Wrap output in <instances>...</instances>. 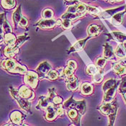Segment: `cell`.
<instances>
[{
	"label": "cell",
	"mask_w": 126,
	"mask_h": 126,
	"mask_svg": "<svg viewBox=\"0 0 126 126\" xmlns=\"http://www.w3.org/2000/svg\"><path fill=\"white\" fill-rule=\"evenodd\" d=\"M16 40H17L16 37L11 32L6 33V35H4V41L7 46L15 45Z\"/></svg>",
	"instance_id": "20"
},
{
	"label": "cell",
	"mask_w": 126,
	"mask_h": 126,
	"mask_svg": "<svg viewBox=\"0 0 126 126\" xmlns=\"http://www.w3.org/2000/svg\"><path fill=\"white\" fill-rule=\"evenodd\" d=\"M42 16L44 19H51L53 17V11L50 9H46L43 10Z\"/></svg>",
	"instance_id": "34"
},
{
	"label": "cell",
	"mask_w": 126,
	"mask_h": 126,
	"mask_svg": "<svg viewBox=\"0 0 126 126\" xmlns=\"http://www.w3.org/2000/svg\"><path fill=\"white\" fill-rule=\"evenodd\" d=\"M112 34L113 35V37L120 43H124L126 41V35L118 32H112Z\"/></svg>",
	"instance_id": "28"
},
{
	"label": "cell",
	"mask_w": 126,
	"mask_h": 126,
	"mask_svg": "<svg viewBox=\"0 0 126 126\" xmlns=\"http://www.w3.org/2000/svg\"><path fill=\"white\" fill-rule=\"evenodd\" d=\"M22 15L21 14V7L19 6V7L15 10L14 12V13H13L12 17H13V22H14V23L15 24H19V21H20V19L22 18Z\"/></svg>",
	"instance_id": "26"
},
{
	"label": "cell",
	"mask_w": 126,
	"mask_h": 126,
	"mask_svg": "<svg viewBox=\"0 0 126 126\" xmlns=\"http://www.w3.org/2000/svg\"><path fill=\"white\" fill-rule=\"evenodd\" d=\"M66 87L67 89L71 91H76L79 87L78 79L75 76H71L67 77L66 80Z\"/></svg>",
	"instance_id": "10"
},
{
	"label": "cell",
	"mask_w": 126,
	"mask_h": 126,
	"mask_svg": "<svg viewBox=\"0 0 126 126\" xmlns=\"http://www.w3.org/2000/svg\"><path fill=\"white\" fill-rule=\"evenodd\" d=\"M101 32V28L97 25H91L88 28V34L90 37H95Z\"/></svg>",
	"instance_id": "19"
},
{
	"label": "cell",
	"mask_w": 126,
	"mask_h": 126,
	"mask_svg": "<svg viewBox=\"0 0 126 126\" xmlns=\"http://www.w3.org/2000/svg\"><path fill=\"white\" fill-rule=\"evenodd\" d=\"M90 38V36H89L88 38H87L86 39H83V40H79L77 43H76L69 50V53H73V52H77V51H79L81 50L84 48L85 44H86V42L87 40L88 39Z\"/></svg>",
	"instance_id": "14"
},
{
	"label": "cell",
	"mask_w": 126,
	"mask_h": 126,
	"mask_svg": "<svg viewBox=\"0 0 126 126\" xmlns=\"http://www.w3.org/2000/svg\"><path fill=\"white\" fill-rule=\"evenodd\" d=\"M119 91L123 96L124 100L126 103V77L123 79V81L120 85V87H119Z\"/></svg>",
	"instance_id": "30"
},
{
	"label": "cell",
	"mask_w": 126,
	"mask_h": 126,
	"mask_svg": "<svg viewBox=\"0 0 126 126\" xmlns=\"http://www.w3.org/2000/svg\"><path fill=\"white\" fill-rule=\"evenodd\" d=\"M10 92H11L12 95L15 97V99L18 102L19 106L22 107L23 110H25V111H29L30 108V102H28V100L21 97L19 95V92H17L15 89H11Z\"/></svg>",
	"instance_id": "4"
},
{
	"label": "cell",
	"mask_w": 126,
	"mask_h": 126,
	"mask_svg": "<svg viewBox=\"0 0 126 126\" xmlns=\"http://www.w3.org/2000/svg\"><path fill=\"white\" fill-rule=\"evenodd\" d=\"M28 24V21L24 17H22V18L20 19L19 22V25L20 27H26Z\"/></svg>",
	"instance_id": "41"
},
{
	"label": "cell",
	"mask_w": 126,
	"mask_h": 126,
	"mask_svg": "<svg viewBox=\"0 0 126 126\" xmlns=\"http://www.w3.org/2000/svg\"><path fill=\"white\" fill-rule=\"evenodd\" d=\"M57 114V109H56L53 107V105H49L46 109V118L48 121H53L56 119Z\"/></svg>",
	"instance_id": "12"
},
{
	"label": "cell",
	"mask_w": 126,
	"mask_h": 126,
	"mask_svg": "<svg viewBox=\"0 0 126 126\" xmlns=\"http://www.w3.org/2000/svg\"><path fill=\"white\" fill-rule=\"evenodd\" d=\"M87 11L89 13L92 14V15H97L99 13V10L97 7H92V6H87Z\"/></svg>",
	"instance_id": "38"
},
{
	"label": "cell",
	"mask_w": 126,
	"mask_h": 126,
	"mask_svg": "<svg viewBox=\"0 0 126 126\" xmlns=\"http://www.w3.org/2000/svg\"><path fill=\"white\" fill-rule=\"evenodd\" d=\"M57 114L59 116H63L64 115V110L62 107H58L57 109Z\"/></svg>",
	"instance_id": "44"
},
{
	"label": "cell",
	"mask_w": 126,
	"mask_h": 126,
	"mask_svg": "<svg viewBox=\"0 0 126 126\" xmlns=\"http://www.w3.org/2000/svg\"><path fill=\"white\" fill-rule=\"evenodd\" d=\"M46 77L48 78V79H50V80H55V79H56L59 77V74H58V71L52 70L51 69L48 73L46 74Z\"/></svg>",
	"instance_id": "33"
},
{
	"label": "cell",
	"mask_w": 126,
	"mask_h": 126,
	"mask_svg": "<svg viewBox=\"0 0 126 126\" xmlns=\"http://www.w3.org/2000/svg\"><path fill=\"white\" fill-rule=\"evenodd\" d=\"M77 10L79 13H85L87 11V5L83 3H79L77 4Z\"/></svg>",
	"instance_id": "37"
},
{
	"label": "cell",
	"mask_w": 126,
	"mask_h": 126,
	"mask_svg": "<svg viewBox=\"0 0 126 126\" xmlns=\"http://www.w3.org/2000/svg\"><path fill=\"white\" fill-rule=\"evenodd\" d=\"M19 95L22 97H23L25 99H32L34 98V93L33 92L25 86H23L19 89Z\"/></svg>",
	"instance_id": "9"
},
{
	"label": "cell",
	"mask_w": 126,
	"mask_h": 126,
	"mask_svg": "<svg viewBox=\"0 0 126 126\" xmlns=\"http://www.w3.org/2000/svg\"><path fill=\"white\" fill-rule=\"evenodd\" d=\"M79 3V0H70L69 1L66 3V4H68L69 6H72V5H77Z\"/></svg>",
	"instance_id": "43"
},
{
	"label": "cell",
	"mask_w": 126,
	"mask_h": 126,
	"mask_svg": "<svg viewBox=\"0 0 126 126\" xmlns=\"http://www.w3.org/2000/svg\"><path fill=\"white\" fill-rule=\"evenodd\" d=\"M124 12L117 13L115 15H113L112 18V22L115 25H120L123 22V18Z\"/></svg>",
	"instance_id": "22"
},
{
	"label": "cell",
	"mask_w": 126,
	"mask_h": 126,
	"mask_svg": "<svg viewBox=\"0 0 126 126\" xmlns=\"http://www.w3.org/2000/svg\"><path fill=\"white\" fill-rule=\"evenodd\" d=\"M95 63H96V66L98 68H104V66H105V64L107 63V59L105 57L104 58H99L96 60Z\"/></svg>",
	"instance_id": "35"
},
{
	"label": "cell",
	"mask_w": 126,
	"mask_h": 126,
	"mask_svg": "<svg viewBox=\"0 0 126 126\" xmlns=\"http://www.w3.org/2000/svg\"><path fill=\"white\" fill-rule=\"evenodd\" d=\"M1 66L4 70L10 71L11 73H19V74H26L28 71L27 68L18 63L16 61L13 59H7L1 63Z\"/></svg>",
	"instance_id": "1"
},
{
	"label": "cell",
	"mask_w": 126,
	"mask_h": 126,
	"mask_svg": "<svg viewBox=\"0 0 126 126\" xmlns=\"http://www.w3.org/2000/svg\"><path fill=\"white\" fill-rule=\"evenodd\" d=\"M26 39H27V38H26L25 35H21V36H19V37L17 38L16 43H15V45L17 46H19L22 43H24V41H25Z\"/></svg>",
	"instance_id": "40"
},
{
	"label": "cell",
	"mask_w": 126,
	"mask_h": 126,
	"mask_svg": "<svg viewBox=\"0 0 126 126\" xmlns=\"http://www.w3.org/2000/svg\"><path fill=\"white\" fill-rule=\"evenodd\" d=\"M77 68V62L73 60H70L68 61V64L67 66L64 68L63 70V75L66 76V77H69L73 76V74L74 72V71Z\"/></svg>",
	"instance_id": "5"
},
{
	"label": "cell",
	"mask_w": 126,
	"mask_h": 126,
	"mask_svg": "<svg viewBox=\"0 0 126 126\" xmlns=\"http://www.w3.org/2000/svg\"><path fill=\"white\" fill-rule=\"evenodd\" d=\"M15 0H1V5L4 8L10 10L15 7Z\"/></svg>",
	"instance_id": "24"
},
{
	"label": "cell",
	"mask_w": 126,
	"mask_h": 126,
	"mask_svg": "<svg viewBox=\"0 0 126 126\" xmlns=\"http://www.w3.org/2000/svg\"><path fill=\"white\" fill-rule=\"evenodd\" d=\"M108 1L111 2H120V1H123V0H108Z\"/></svg>",
	"instance_id": "46"
},
{
	"label": "cell",
	"mask_w": 126,
	"mask_h": 126,
	"mask_svg": "<svg viewBox=\"0 0 126 126\" xmlns=\"http://www.w3.org/2000/svg\"><path fill=\"white\" fill-rule=\"evenodd\" d=\"M25 84L29 85L32 89L36 88L39 80V74L35 71H28L24 78Z\"/></svg>",
	"instance_id": "3"
},
{
	"label": "cell",
	"mask_w": 126,
	"mask_h": 126,
	"mask_svg": "<svg viewBox=\"0 0 126 126\" xmlns=\"http://www.w3.org/2000/svg\"><path fill=\"white\" fill-rule=\"evenodd\" d=\"M62 101H63V99H62L61 97L56 96V95L53 98V103H55L56 105H59V104H61V103L62 102Z\"/></svg>",
	"instance_id": "42"
},
{
	"label": "cell",
	"mask_w": 126,
	"mask_h": 126,
	"mask_svg": "<svg viewBox=\"0 0 126 126\" xmlns=\"http://www.w3.org/2000/svg\"><path fill=\"white\" fill-rule=\"evenodd\" d=\"M62 27L65 30L70 29L72 26V24H71V20H69V19H63V21L62 22Z\"/></svg>",
	"instance_id": "39"
},
{
	"label": "cell",
	"mask_w": 126,
	"mask_h": 126,
	"mask_svg": "<svg viewBox=\"0 0 126 126\" xmlns=\"http://www.w3.org/2000/svg\"><path fill=\"white\" fill-rule=\"evenodd\" d=\"M104 57L106 59H109V60H113L115 58V53H114L112 48L108 43H106L105 45Z\"/></svg>",
	"instance_id": "15"
},
{
	"label": "cell",
	"mask_w": 126,
	"mask_h": 126,
	"mask_svg": "<svg viewBox=\"0 0 126 126\" xmlns=\"http://www.w3.org/2000/svg\"><path fill=\"white\" fill-rule=\"evenodd\" d=\"M117 107L116 104L115 105H111L110 102L106 103L105 105H102L100 107V111L105 115H108L110 117V125H112L115 119V116L117 114Z\"/></svg>",
	"instance_id": "2"
},
{
	"label": "cell",
	"mask_w": 126,
	"mask_h": 126,
	"mask_svg": "<svg viewBox=\"0 0 126 126\" xmlns=\"http://www.w3.org/2000/svg\"><path fill=\"white\" fill-rule=\"evenodd\" d=\"M68 115L69 117L72 120H74L77 118L78 117V110L77 109H71L68 112Z\"/></svg>",
	"instance_id": "36"
},
{
	"label": "cell",
	"mask_w": 126,
	"mask_h": 126,
	"mask_svg": "<svg viewBox=\"0 0 126 126\" xmlns=\"http://www.w3.org/2000/svg\"><path fill=\"white\" fill-rule=\"evenodd\" d=\"M1 33H2V31L3 30L6 33H9V32H12V28H11L10 25L8 24V22H7V20L4 19V17H3V14H1Z\"/></svg>",
	"instance_id": "23"
},
{
	"label": "cell",
	"mask_w": 126,
	"mask_h": 126,
	"mask_svg": "<svg viewBox=\"0 0 126 126\" xmlns=\"http://www.w3.org/2000/svg\"><path fill=\"white\" fill-rule=\"evenodd\" d=\"M117 84L116 81H115V79H109V80H107V81H106L105 82V84H104V85H103V87H102V89H103V91H104V92H105L106 90H107L108 89L112 87L115 86Z\"/></svg>",
	"instance_id": "27"
},
{
	"label": "cell",
	"mask_w": 126,
	"mask_h": 126,
	"mask_svg": "<svg viewBox=\"0 0 126 126\" xmlns=\"http://www.w3.org/2000/svg\"><path fill=\"white\" fill-rule=\"evenodd\" d=\"M117 85L112 87L108 89L105 92V97H104V102L108 103L110 102L112 99L114 98L115 95V92H116V88Z\"/></svg>",
	"instance_id": "11"
},
{
	"label": "cell",
	"mask_w": 126,
	"mask_h": 126,
	"mask_svg": "<svg viewBox=\"0 0 126 126\" xmlns=\"http://www.w3.org/2000/svg\"><path fill=\"white\" fill-rule=\"evenodd\" d=\"M99 71L98 68H97V66H94V65H89L87 68V72L89 75H91V76H94V74H96L97 72Z\"/></svg>",
	"instance_id": "32"
},
{
	"label": "cell",
	"mask_w": 126,
	"mask_h": 126,
	"mask_svg": "<svg viewBox=\"0 0 126 126\" xmlns=\"http://www.w3.org/2000/svg\"><path fill=\"white\" fill-rule=\"evenodd\" d=\"M56 25V21L53 18L43 19L38 24L39 28L42 29H51L53 28Z\"/></svg>",
	"instance_id": "7"
},
{
	"label": "cell",
	"mask_w": 126,
	"mask_h": 126,
	"mask_svg": "<svg viewBox=\"0 0 126 126\" xmlns=\"http://www.w3.org/2000/svg\"><path fill=\"white\" fill-rule=\"evenodd\" d=\"M50 70H51V66L46 61L40 63L38 67L37 68V71L39 73L40 76H46V74Z\"/></svg>",
	"instance_id": "13"
},
{
	"label": "cell",
	"mask_w": 126,
	"mask_h": 126,
	"mask_svg": "<svg viewBox=\"0 0 126 126\" xmlns=\"http://www.w3.org/2000/svg\"><path fill=\"white\" fill-rule=\"evenodd\" d=\"M81 92L84 95L91 94L93 92V87L89 83H84L81 87Z\"/></svg>",
	"instance_id": "21"
},
{
	"label": "cell",
	"mask_w": 126,
	"mask_h": 126,
	"mask_svg": "<svg viewBox=\"0 0 126 126\" xmlns=\"http://www.w3.org/2000/svg\"><path fill=\"white\" fill-rule=\"evenodd\" d=\"M49 106V99L48 97H41L40 98L38 102L39 108L42 110H46Z\"/></svg>",
	"instance_id": "25"
},
{
	"label": "cell",
	"mask_w": 126,
	"mask_h": 126,
	"mask_svg": "<svg viewBox=\"0 0 126 126\" xmlns=\"http://www.w3.org/2000/svg\"><path fill=\"white\" fill-rule=\"evenodd\" d=\"M85 13H79V12H76V13H72V12H66L61 16L62 19H69V20H74V19L79 18L82 16H84Z\"/></svg>",
	"instance_id": "17"
},
{
	"label": "cell",
	"mask_w": 126,
	"mask_h": 126,
	"mask_svg": "<svg viewBox=\"0 0 126 126\" xmlns=\"http://www.w3.org/2000/svg\"><path fill=\"white\" fill-rule=\"evenodd\" d=\"M56 25H62V20L61 19H58L56 21Z\"/></svg>",
	"instance_id": "45"
},
{
	"label": "cell",
	"mask_w": 126,
	"mask_h": 126,
	"mask_svg": "<svg viewBox=\"0 0 126 126\" xmlns=\"http://www.w3.org/2000/svg\"><path fill=\"white\" fill-rule=\"evenodd\" d=\"M19 50V46H17L16 45L7 46L4 50V53L7 58H12V57H14L17 53H18Z\"/></svg>",
	"instance_id": "8"
},
{
	"label": "cell",
	"mask_w": 126,
	"mask_h": 126,
	"mask_svg": "<svg viewBox=\"0 0 126 126\" xmlns=\"http://www.w3.org/2000/svg\"><path fill=\"white\" fill-rule=\"evenodd\" d=\"M115 53L117 56H118L120 58H126V52L123 48V46H117V48L115 50Z\"/></svg>",
	"instance_id": "31"
},
{
	"label": "cell",
	"mask_w": 126,
	"mask_h": 126,
	"mask_svg": "<svg viewBox=\"0 0 126 126\" xmlns=\"http://www.w3.org/2000/svg\"><path fill=\"white\" fill-rule=\"evenodd\" d=\"M113 71L117 75H125L126 74V65L118 63L113 65Z\"/></svg>",
	"instance_id": "18"
},
{
	"label": "cell",
	"mask_w": 126,
	"mask_h": 126,
	"mask_svg": "<svg viewBox=\"0 0 126 126\" xmlns=\"http://www.w3.org/2000/svg\"><path fill=\"white\" fill-rule=\"evenodd\" d=\"M104 78V71L103 70H99L96 74L93 76V81L94 83H100Z\"/></svg>",
	"instance_id": "29"
},
{
	"label": "cell",
	"mask_w": 126,
	"mask_h": 126,
	"mask_svg": "<svg viewBox=\"0 0 126 126\" xmlns=\"http://www.w3.org/2000/svg\"><path fill=\"white\" fill-rule=\"evenodd\" d=\"M64 105L66 107H73V108L75 107V109L77 110L78 112L81 115H83L85 112V102L84 101H81V102H75V101H74L73 103H71V104L66 102L64 103Z\"/></svg>",
	"instance_id": "6"
},
{
	"label": "cell",
	"mask_w": 126,
	"mask_h": 126,
	"mask_svg": "<svg viewBox=\"0 0 126 126\" xmlns=\"http://www.w3.org/2000/svg\"><path fill=\"white\" fill-rule=\"evenodd\" d=\"M123 48H124V50H126V42H124L123 43Z\"/></svg>",
	"instance_id": "47"
},
{
	"label": "cell",
	"mask_w": 126,
	"mask_h": 126,
	"mask_svg": "<svg viewBox=\"0 0 126 126\" xmlns=\"http://www.w3.org/2000/svg\"><path fill=\"white\" fill-rule=\"evenodd\" d=\"M122 63H123V64H125V65H126V58H125V59H123L122 61Z\"/></svg>",
	"instance_id": "48"
},
{
	"label": "cell",
	"mask_w": 126,
	"mask_h": 126,
	"mask_svg": "<svg viewBox=\"0 0 126 126\" xmlns=\"http://www.w3.org/2000/svg\"><path fill=\"white\" fill-rule=\"evenodd\" d=\"M10 120L15 125L20 124L22 121V115L19 111H14L10 115Z\"/></svg>",
	"instance_id": "16"
}]
</instances>
